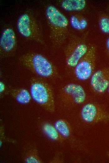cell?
Here are the masks:
<instances>
[{
    "instance_id": "1",
    "label": "cell",
    "mask_w": 109,
    "mask_h": 163,
    "mask_svg": "<svg viewBox=\"0 0 109 163\" xmlns=\"http://www.w3.org/2000/svg\"><path fill=\"white\" fill-rule=\"evenodd\" d=\"M31 97L36 103L49 112L54 110V102L52 89L42 79L34 77L31 79L30 86Z\"/></svg>"
},
{
    "instance_id": "2",
    "label": "cell",
    "mask_w": 109,
    "mask_h": 163,
    "mask_svg": "<svg viewBox=\"0 0 109 163\" xmlns=\"http://www.w3.org/2000/svg\"><path fill=\"white\" fill-rule=\"evenodd\" d=\"M20 59L26 68L40 76L49 78L54 74V69L51 63L40 54H28L21 56Z\"/></svg>"
},
{
    "instance_id": "3",
    "label": "cell",
    "mask_w": 109,
    "mask_h": 163,
    "mask_svg": "<svg viewBox=\"0 0 109 163\" xmlns=\"http://www.w3.org/2000/svg\"><path fill=\"white\" fill-rule=\"evenodd\" d=\"M47 18L53 31V35L60 43L64 39L68 25L67 18L53 6H48L46 10Z\"/></svg>"
},
{
    "instance_id": "4",
    "label": "cell",
    "mask_w": 109,
    "mask_h": 163,
    "mask_svg": "<svg viewBox=\"0 0 109 163\" xmlns=\"http://www.w3.org/2000/svg\"><path fill=\"white\" fill-rule=\"evenodd\" d=\"M96 48L89 46L88 51L75 67V73L79 80L84 81L91 77L95 67Z\"/></svg>"
},
{
    "instance_id": "5",
    "label": "cell",
    "mask_w": 109,
    "mask_h": 163,
    "mask_svg": "<svg viewBox=\"0 0 109 163\" xmlns=\"http://www.w3.org/2000/svg\"><path fill=\"white\" fill-rule=\"evenodd\" d=\"M82 118L87 123L109 120V114L95 104L88 103L84 105L81 111Z\"/></svg>"
},
{
    "instance_id": "6",
    "label": "cell",
    "mask_w": 109,
    "mask_h": 163,
    "mask_svg": "<svg viewBox=\"0 0 109 163\" xmlns=\"http://www.w3.org/2000/svg\"><path fill=\"white\" fill-rule=\"evenodd\" d=\"M90 83L95 92H104L109 86V71L100 70L95 71L91 77Z\"/></svg>"
},
{
    "instance_id": "7",
    "label": "cell",
    "mask_w": 109,
    "mask_h": 163,
    "mask_svg": "<svg viewBox=\"0 0 109 163\" xmlns=\"http://www.w3.org/2000/svg\"><path fill=\"white\" fill-rule=\"evenodd\" d=\"M89 46L86 43L80 42L76 44L67 51L66 63L71 67H75L87 53Z\"/></svg>"
},
{
    "instance_id": "8",
    "label": "cell",
    "mask_w": 109,
    "mask_h": 163,
    "mask_svg": "<svg viewBox=\"0 0 109 163\" xmlns=\"http://www.w3.org/2000/svg\"><path fill=\"white\" fill-rule=\"evenodd\" d=\"M65 92L70 96L73 101L76 104H81L85 100L86 94L83 87L75 83H70L64 88Z\"/></svg>"
},
{
    "instance_id": "9",
    "label": "cell",
    "mask_w": 109,
    "mask_h": 163,
    "mask_svg": "<svg viewBox=\"0 0 109 163\" xmlns=\"http://www.w3.org/2000/svg\"><path fill=\"white\" fill-rule=\"evenodd\" d=\"M16 44V37L13 30L11 28L6 29L3 32L0 39L2 50L8 53L12 51Z\"/></svg>"
},
{
    "instance_id": "10",
    "label": "cell",
    "mask_w": 109,
    "mask_h": 163,
    "mask_svg": "<svg viewBox=\"0 0 109 163\" xmlns=\"http://www.w3.org/2000/svg\"><path fill=\"white\" fill-rule=\"evenodd\" d=\"M31 19L28 14L24 13L20 16L17 21V27L18 32L26 38L31 37L34 34Z\"/></svg>"
},
{
    "instance_id": "11",
    "label": "cell",
    "mask_w": 109,
    "mask_h": 163,
    "mask_svg": "<svg viewBox=\"0 0 109 163\" xmlns=\"http://www.w3.org/2000/svg\"><path fill=\"white\" fill-rule=\"evenodd\" d=\"M86 5V2L84 0H65L62 1L61 4L64 9L69 11L82 10Z\"/></svg>"
},
{
    "instance_id": "12",
    "label": "cell",
    "mask_w": 109,
    "mask_h": 163,
    "mask_svg": "<svg viewBox=\"0 0 109 163\" xmlns=\"http://www.w3.org/2000/svg\"><path fill=\"white\" fill-rule=\"evenodd\" d=\"M12 92L15 95L16 100L20 103L27 104L31 99L30 94L25 89H14L12 90Z\"/></svg>"
},
{
    "instance_id": "13",
    "label": "cell",
    "mask_w": 109,
    "mask_h": 163,
    "mask_svg": "<svg viewBox=\"0 0 109 163\" xmlns=\"http://www.w3.org/2000/svg\"><path fill=\"white\" fill-rule=\"evenodd\" d=\"M55 128L60 134L64 137L69 136L70 130L66 123L63 120H59L55 124Z\"/></svg>"
},
{
    "instance_id": "14",
    "label": "cell",
    "mask_w": 109,
    "mask_h": 163,
    "mask_svg": "<svg viewBox=\"0 0 109 163\" xmlns=\"http://www.w3.org/2000/svg\"><path fill=\"white\" fill-rule=\"evenodd\" d=\"M70 22L71 26L77 30L84 29L87 26V23L86 20L82 19L79 20L76 17L72 16L70 18Z\"/></svg>"
},
{
    "instance_id": "15",
    "label": "cell",
    "mask_w": 109,
    "mask_h": 163,
    "mask_svg": "<svg viewBox=\"0 0 109 163\" xmlns=\"http://www.w3.org/2000/svg\"><path fill=\"white\" fill-rule=\"evenodd\" d=\"M45 133L51 139H57L58 137V132L55 128L49 124H45L44 127Z\"/></svg>"
},
{
    "instance_id": "16",
    "label": "cell",
    "mask_w": 109,
    "mask_h": 163,
    "mask_svg": "<svg viewBox=\"0 0 109 163\" xmlns=\"http://www.w3.org/2000/svg\"><path fill=\"white\" fill-rule=\"evenodd\" d=\"M99 24L101 30L105 33L109 34V18L106 17L101 18Z\"/></svg>"
},
{
    "instance_id": "17",
    "label": "cell",
    "mask_w": 109,
    "mask_h": 163,
    "mask_svg": "<svg viewBox=\"0 0 109 163\" xmlns=\"http://www.w3.org/2000/svg\"><path fill=\"white\" fill-rule=\"evenodd\" d=\"M5 88V86L4 83L1 82L0 83V92H2L4 91Z\"/></svg>"
},
{
    "instance_id": "18",
    "label": "cell",
    "mask_w": 109,
    "mask_h": 163,
    "mask_svg": "<svg viewBox=\"0 0 109 163\" xmlns=\"http://www.w3.org/2000/svg\"><path fill=\"white\" fill-rule=\"evenodd\" d=\"M106 44L107 49L109 51V37L106 40Z\"/></svg>"
},
{
    "instance_id": "19",
    "label": "cell",
    "mask_w": 109,
    "mask_h": 163,
    "mask_svg": "<svg viewBox=\"0 0 109 163\" xmlns=\"http://www.w3.org/2000/svg\"><path fill=\"white\" fill-rule=\"evenodd\" d=\"M107 90V91H108V93L109 94V86Z\"/></svg>"
},
{
    "instance_id": "20",
    "label": "cell",
    "mask_w": 109,
    "mask_h": 163,
    "mask_svg": "<svg viewBox=\"0 0 109 163\" xmlns=\"http://www.w3.org/2000/svg\"><path fill=\"white\" fill-rule=\"evenodd\" d=\"M107 155L108 157L109 158V151L108 152V153H107Z\"/></svg>"
}]
</instances>
